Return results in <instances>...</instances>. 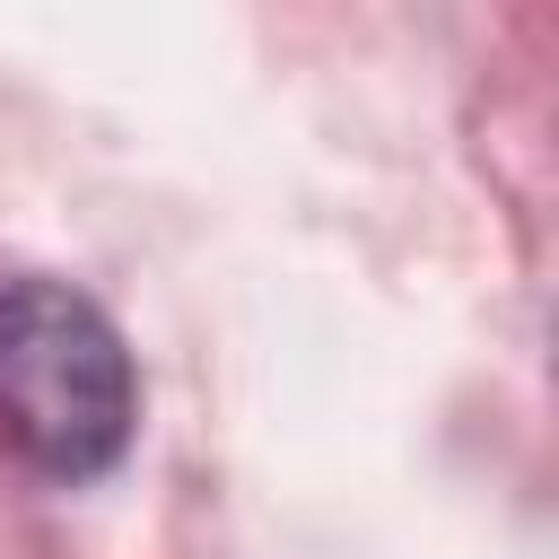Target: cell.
Masks as SVG:
<instances>
[{"label": "cell", "mask_w": 559, "mask_h": 559, "mask_svg": "<svg viewBox=\"0 0 559 559\" xmlns=\"http://www.w3.org/2000/svg\"><path fill=\"white\" fill-rule=\"evenodd\" d=\"M140 384L122 332L61 280H17L0 297V445L44 480H96L122 463Z\"/></svg>", "instance_id": "6da1fadb"}]
</instances>
